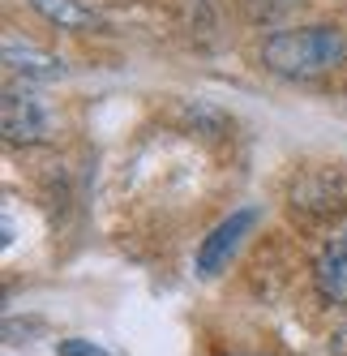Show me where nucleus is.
<instances>
[{
	"instance_id": "39448f33",
	"label": "nucleus",
	"mask_w": 347,
	"mask_h": 356,
	"mask_svg": "<svg viewBox=\"0 0 347 356\" xmlns=\"http://www.w3.org/2000/svg\"><path fill=\"white\" fill-rule=\"evenodd\" d=\"M5 65H9V73H17V78H26V82H56V78H65V60L60 56L43 52L39 43H22L17 35L5 39Z\"/></svg>"
},
{
	"instance_id": "7ed1b4c3",
	"label": "nucleus",
	"mask_w": 347,
	"mask_h": 356,
	"mask_svg": "<svg viewBox=\"0 0 347 356\" xmlns=\"http://www.w3.org/2000/svg\"><path fill=\"white\" fill-rule=\"evenodd\" d=\"M5 138L9 142H47L52 138V116H47L43 108V99H35L31 90H9L5 95Z\"/></svg>"
},
{
	"instance_id": "20e7f679",
	"label": "nucleus",
	"mask_w": 347,
	"mask_h": 356,
	"mask_svg": "<svg viewBox=\"0 0 347 356\" xmlns=\"http://www.w3.org/2000/svg\"><path fill=\"white\" fill-rule=\"evenodd\" d=\"M313 288L321 292V300L347 305V223L321 245L317 262H313Z\"/></svg>"
},
{
	"instance_id": "0eeeda50",
	"label": "nucleus",
	"mask_w": 347,
	"mask_h": 356,
	"mask_svg": "<svg viewBox=\"0 0 347 356\" xmlns=\"http://www.w3.org/2000/svg\"><path fill=\"white\" fill-rule=\"evenodd\" d=\"M56 352H60V356H112L108 348H99V343H90V339H60Z\"/></svg>"
},
{
	"instance_id": "6e6552de",
	"label": "nucleus",
	"mask_w": 347,
	"mask_h": 356,
	"mask_svg": "<svg viewBox=\"0 0 347 356\" xmlns=\"http://www.w3.org/2000/svg\"><path fill=\"white\" fill-rule=\"evenodd\" d=\"M330 356H347V318L330 330Z\"/></svg>"
},
{
	"instance_id": "f257e3e1",
	"label": "nucleus",
	"mask_w": 347,
	"mask_h": 356,
	"mask_svg": "<svg viewBox=\"0 0 347 356\" xmlns=\"http://www.w3.org/2000/svg\"><path fill=\"white\" fill-rule=\"evenodd\" d=\"M347 56V39L339 26H296V31H275L262 43V65L279 78L309 82L321 73L339 69Z\"/></svg>"
},
{
	"instance_id": "f03ea898",
	"label": "nucleus",
	"mask_w": 347,
	"mask_h": 356,
	"mask_svg": "<svg viewBox=\"0 0 347 356\" xmlns=\"http://www.w3.org/2000/svg\"><path fill=\"white\" fill-rule=\"evenodd\" d=\"M253 223H257V211L253 207H240V211H232L228 219H223L214 232L197 245V275H206V279H214L223 266L232 262V253L240 249V241L253 232Z\"/></svg>"
},
{
	"instance_id": "423d86ee",
	"label": "nucleus",
	"mask_w": 347,
	"mask_h": 356,
	"mask_svg": "<svg viewBox=\"0 0 347 356\" xmlns=\"http://www.w3.org/2000/svg\"><path fill=\"white\" fill-rule=\"evenodd\" d=\"M31 5L47 22H56L60 31H99L103 26V17H99L90 5H82V0H31Z\"/></svg>"
}]
</instances>
